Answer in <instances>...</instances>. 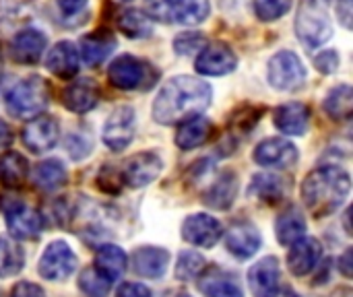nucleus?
Instances as JSON below:
<instances>
[{
	"mask_svg": "<svg viewBox=\"0 0 353 297\" xmlns=\"http://www.w3.org/2000/svg\"><path fill=\"white\" fill-rule=\"evenodd\" d=\"M161 170H163V161L157 153L141 151L122 163L118 176H120V182L126 184L128 188H143V186H149L151 182H155L159 178Z\"/></svg>",
	"mask_w": 353,
	"mask_h": 297,
	"instance_id": "6e6552de",
	"label": "nucleus"
},
{
	"mask_svg": "<svg viewBox=\"0 0 353 297\" xmlns=\"http://www.w3.org/2000/svg\"><path fill=\"white\" fill-rule=\"evenodd\" d=\"M213 124L211 120H207L205 116H194L186 122H182V126L176 132V145L182 151H192L203 147L209 136H211Z\"/></svg>",
	"mask_w": 353,
	"mask_h": 297,
	"instance_id": "a878e982",
	"label": "nucleus"
},
{
	"mask_svg": "<svg viewBox=\"0 0 353 297\" xmlns=\"http://www.w3.org/2000/svg\"><path fill=\"white\" fill-rule=\"evenodd\" d=\"M314 66L323 74H333L339 68V54L335 50H323L319 56H314Z\"/></svg>",
	"mask_w": 353,
	"mask_h": 297,
	"instance_id": "79ce46f5",
	"label": "nucleus"
},
{
	"mask_svg": "<svg viewBox=\"0 0 353 297\" xmlns=\"http://www.w3.org/2000/svg\"><path fill=\"white\" fill-rule=\"evenodd\" d=\"M147 14L159 23H176L180 0H147Z\"/></svg>",
	"mask_w": 353,
	"mask_h": 297,
	"instance_id": "58836bf2",
	"label": "nucleus"
},
{
	"mask_svg": "<svg viewBox=\"0 0 353 297\" xmlns=\"http://www.w3.org/2000/svg\"><path fill=\"white\" fill-rule=\"evenodd\" d=\"M48 45L46 33L39 29H21L10 41V56L19 64H37Z\"/></svg>",
	"mask_w": 353,
	"mask_h": 297,
	"instance_id": "6ab92c4d",
	"label": "nucleus"
},
{
	"mask_svg": "<svg viewBox=\"0 0 353 297\" xmlns=\"http://www.w3.org/2000/svg\"><path fill=\"white\" fill-rule=\"evenodd\" d=\"M25 267L23 248L10 238L0 236V277H14Z\"/></svg>",
	"mask_w": 353,
	"mask_h": 297,
	"instance_id": "2f4dec72",
	"label": "nucleus"
},
{
	"mask_svg": "<svg viewBox=\"0 0 353 297\" xmlns=\"http://www.w3.org/2000/svg\"><path fill=\"white\" fill-rule=\"evenodd\" d=\"M273 122L285 136H302L310 126V107L300 101H290L273 112Z\"/></svg>",
	"mask_w": 353,
	"mask_h": 297,
	"instance_id": "aec40b11",
	"label": "nucleus"
},
{
	"mask_svg": "<svg viewBox=\"0 0 353 297\" xmlns=\"http://www.w3.org/2000/svg\"><path fill=\"white\" fill-rule=\"evenodd\" d=\"M213 99L209 83L194 76H174L157 93L153 101V118L163 126L186 122L201 116Z\"/></svg>",
	"mask_w": 353,
	"mask_h": 297,
	"instance_id": "f257e3e1",
	"label": "nucleus"
},
{
	"mask_svg": "<svg viewBox=\"0 0 353 297\" xmlns=\"http://www.w3.org/2000/svg\"><path fill=\"white\" fill-rule=\"evenodd\" d=\"M221 223L205 213H194L182 223V238L196 248H213L221 240Z\"/></svg>",
	"mask_w": 353,
	"mask_h": 297,
	"instance_id": "ddd939ff",
	"label": "nucleus"
},
{
	"mask_svg": "<svg viewBox=\"0 0 353 297\" xmlns=\"http://www.w3.org/2000/svg\"><path fill=\"white\" fill-rule=\"evenodd\" d=\"M248 285L254 297H273L281 289V267L275 256H265L248 271Z\"/></svg>",
	"mask_w": 353,
	"mask_h": 297,
	"instance_id": "2eb2a0df",
	"label": "nucleus"
},
{
	"mask_svg": "<svg viewBox=\"0 0 353 297\" xmlns=\"http://www.w3.org/2000/svg\"><path fill=\"white\" fill-rule=\"evenodd\" d=\"M275 236L281 246H292L298 240L306 238V217L298 207H290L275 221Z\"/></svg>",
	"mask_w": 353,
	"mask_h": 297,
	"instance_id": "bb28decb",
	"label": "nucleus"
},
{
	"mask_svg": "<svg viewBox=\"0 0 353 297\" xmlns=\"http://www.w3.org/2000/svg\"><path fill=\"white\" fill-rule=\"evenodd\" d=\"M180 297H190V296H180Z\"/></svg>",
	"mask_w": 353,
	"mask_h": 297,
	"instance_id": "3c124183",
	"label": "nucleus"
},
{
	"mask_svg": "<svg viewBox=\"0 0 353 297\" xmlns=\"http://www.w3.org/2000/svg\"><path fill=\"white\" fill-rule=\"evenodd\" d=\"M321 258H323V244L314 238H302L290 246L288 269L296 277H306L321 265Z\"/></svg>",
	"mask_w": 353,
	"mask_h": 297,
	"instance_id": "f3484780",
	"label": "nucleus"
},
{
	"mask_svg": "<svg viewBox=\"0 0 353 297\" xmlns=\"http://www.w3.org/2000/svg\"><path fill=\"white\" fill-rule=\"evenodd\" d=\"M6 107L12 116L23 118V120H31L35 116H39L48 101H50V91L43 79L39 76H27L23 81H19L8 93H6Z\"/></svg>",
	"mask_w": 353,
	"mask_h": 297,
	"instance_id": "20e7f679",
	"label": "nucleus"
},
{
	"mask_svg": "<svg viewBox=\"0 0 353 297\" xmlns=\"http://www.w3.org/2000/svg\"><path fill=\"white\" fill-rule=\"evenodd\" d=\"M261 244H263L261 232L250 221H238L225 234V248L230 250V254L242 260L252 258L261 250Z\"/></svg>",
	"mask_w": 353,
	"mask_h": 297,
	"instance_id": "dca6fc26",
	"label": "nucleus"
},
{
	"mask_svg": "<svg viewBox=\"0 0 353 297\" xmlns=\"http://www.w3.org/2000/svg\"><path fill=\"white\" fill-rule=\"evenodd\" d=\"M337 17L345 29H352V0H337Z\"/></svg>",
	"mask_w": 353,
	"mask_h": 297,
	"instance_id": "49530a36",
	"label": "nucleus"
},
{
	"mask_svg": "<svg viewBox=\"0 0 353 297\" xmlns=\"http://www.w3.org/2000/svg\"><path fill=\"white\" fill-rule=\"evenodd\" d=\"M10 297H46V291L35 285V283H29V281H19L12 291H10Z\"/></svg>",
	"mask_w": 353,
	"mask_h": 297,
	"instance_id": "37998d69",
	"label": "nucleus"
},
{
	"mask_svg": "<svg viewBox=\"0 0 353 297\" xmlns=\"http://www.w3.org/2000/svg\"><path fill=\"white\" fill-rule=\"evenodd\" d=\"M66 149H68V155L72 159H83L91 153V139H83L79 132H72L68 139H66Z\"/></svg>",
	"mask_w": 353,
	"mask_h": 297,
	"instance_id": "a19ab883",
	"label": "nucleus"
},
{
	"mask_svg": "<svg viewBox=\"0 0 353 297\" xmlns=\"http://www.w3.org/2000/svg\"><path fill=\"white\" fill-rule=\"evenodd\" d=\"M252 8L261 21L269 23L281 19L292 8V0H252Z\"/></svg>",
	"mask_w": 353,
	"mask_h": 297,
	"instance_id": "4c0bfd02",
	"label": "nucleus"
},
{
	"mask_svg": "<svg viewBox=\"0 0 353 297\" xmlns=\"http://www.w3.org/2000/svg\"><path fill=\"white\" fill-rule=\"evenodd\" d=\"M353 110V89L350 85H337L325 97V112L333 120H347Z\"/></svg>",
	"mask_w": 353,
	"mask_h": 297,
	"instance_id": "473e14b6",
	"label": "nucleus"
},
{
	"mask_svg": "<svg viewBox=\"0 0 353 297\" xmlns=\"http://www.w3.org/2000/svg\"><path fill=\"white\" fill-rule=\"evenodd\" d=\"M116 297H151V289L143 283H122L116 291Z\"/></svg>",
	"mask_w": 353,
	"mask_h": 297,
	"instance_id": "c03bdc74",
	"label": "nucleus"
},
{
	"mask_svg": "<svg viewBox=\"0 0 353 297\" xmlns=\"http://www.w3.org/2000/svg\"><path fill=\"white\" fill-rule=\"evenodd\" d=\"M0 209L6 219V227L12 240H35L43 229V217L35 209L23 205L17 198L0 203Z\"/></svg>",
	"mask_w": 353,
	"mask_h": 297,
	"instance_id": "0eeeda50",
	"label": "nucleus"
},
{
	"mask_svg": "<svg viewBox=\"0 0 353 297\" xmlns=\"http://www.w3.org/2000/svg\"><path fill=\"white\" fill-rule=\"evenodd\" d=\"M118 27L120 31L130 37V39H145L151 35L153 31V23L151 19L143 12V10H137V8H128L124 10L120 17H118Z\"/></svg>",
	"mask_w": 353,
	"mask_h": 297,
	"instance_id": "72a5a7b5",
	"label": "nucleus"
},
{
	"mask_svg": "<svg viewBox=\"0 0 353 297\" xmlns=\"http://www.w3.org/2000/svg\"><path fill=\"white\" fill-rule=\"evenodd\" d=\"M238 196V176L234 172H221V176L205 190L203 203L217 211H228Z\"/></svg>",
	"mask_w": 353,
	"mask_h": 297,
	"instance_id": "b1692460",
	"label": "nucleus"
},
{
	"mask_svg": "<svg viewBox=\"0 0 353 297\" xmlns=\"http://www.w3.org/2000/svg\"><path fill=\"white\" fill-rule=\"evenodd\" d=\"M267 79L279 91H298L306 81V68L300 56L292 50H281L269 60Z\"/></svg>",
	"mask_w": 353,
	"mask_h": 297,
	"instance_id": "423d86ee",
	"label": "nucleus"
},
{
	"mask_svg": "<svg viewBox=\"0 0 353 297\" xmlns=\"http://www.w3.org/2000/svg\"><path fill=\"white\" fill-rule=\"evenodd\" d=\"M199 289L205 297H244L238 281L221 269L203 271L199 275Z\"/></svg>",
	"mask_w": 353,
	"mask_h": 297,
	"instance_id": "393cba45",
	"label": "nucleus"
},
{
	"mask_svg": "<svg viewBox=\"0 0 353 297\" xmlns=\"http://www.w3.org/2000/svg\"><path fill=\"white\" fill-rule=\"evenodd\" d=\"M77 269V256L72 252V248L64 242V240H56L52 242L37 265V273L41 279L46 281H66Z\"/></svg>",
	"mask_w": 353,
	"mask_h": 297,
	"instance_id": "1a4fd4ad",
	"label": "nucleus"
},
{
	"mask_svg": "<svg viewBox=\"0 0 353 297\" xmlns=\"http://www.w3.org/2000/svg\"><path fill=\"white\" fill-rule=\"evenodd\" d=\"M101 277H105L110 283L118 281L126 271V254L116 244H103L95 252V267Z\"/></svg>",
	"mask_w": 353,
	"mask_h": 297,
	"instance_id": "cd10ccee",
	"label": "nucleus"
},
{
	"mask_svg": "<svg viewBox=\"0 0 353 297\" xmlns=\"http://www.w3.org/2000/svg\"><path fill=\"white\" fill-rule=\"evenodd\" d=\"M352 256H353V252L352 250H347L341 258H339V271L343 273V277H352Z\"/></svg>",
	"mask_w": 353,
	"mask_h": 297,
	"instance_id": "09e8293b",
	"label": "nucleus"
},
{
	"mask_svg": "<svg viewBox=\"0 0 353 297\" xmlns=\"http://www.w3.org/2000/svg\"><path fill=\"white\" fill-rule=\"evenodd\" d=\"M130 265L143 279H161L170 269V252L159 246H141L132 252Z\"/></svg>",
	"mask_w": 353,
	"mask_h": 297,
	"instance_id": "a211bd4d",
	"label": "nucleus"
},
{
	"mask_svg": "<svg viewBox=\"0 0 353 297\" xmlns=\"http://www.w3.org/2000/svg\"><path fill=\"white\" fill-rule=\"evenodd\" d=\"M116 50V37L110 31H93L89 35L81 37L79 43V58L91 66L97 68L105 62V58H110V54Z\"/></svg>",
	"mask_w": 353,
	"mask_h": 297,
	"instance_id": "412c9836",
	"label": "nucleus"
},
{
	"mask_svg": "<svg viewBox=\"0 0 353 297\" xmlns=\"http://www.w3.org/2000/svg\"><path fill=\"white\" fill-rule=\"evenodd\" d=\"M205 45H207V39H205V35L199 33V31L180 33V35L174 39V50H176V54H180V56H188V54L201 52Z\"/></svg>",
	"mask_w": 353,
	"mask_h": 297,
	"instance_id": "ea45409f",
	"label": "nucleus"
},
{
	"mask_svg": "<svg viewBox=\"0 0 353 297\" xmlns=\"http://www.w3.org/2000/svg\"><path fill=\"white\" fill-rule=\"evenodd\" d=\"M31 178H33V182H35V186H37L39 190L54 192V190H58V188H62V186L66 184L68 174H66V167H64L60 161L48 159V161H41V163L33 170Z\"/></svg>",
	"mask_w": 353,
	"mask_h": 297,
	"instance_id": "7c9ffc66",
	"label": "nucleus"
},
{
	"mask_svg": "<svg viewBox=\"0 0 353 297\" xmlns=\"http://www.w3.org/2000/svg\"><path fill=\"white\" fill-rule=\"evenodd\" d=\"M252 159L269 170H288L294 167L300 159L298 147L283 139V136H273V139H265L263 143L256 145Z\"/></svg>",
	"mask_w": 353,
	"mask_h": 297,
	"instance_id": "9b49d317",
	"label": "nucleus"
},
{
	"mask_svg": "<svg viewBox=\"0 0 353 297\" xmlns=\"http://www.w3.org/2000/svg\"><path fill=\"white\" fill-rule=\"evenodd\" d=\"M99 101V87L91 79H79L72 81L64 91H62V103L66 110L74 114H87L93 110Z\"/></svg>",
	"mask_w": 353,
	"mask_h": 297,
	"instance_id": "4be33fe9",
	"label": "nucleus"
},
{
	"mask_svg": "<svg viewBox=\"0 0 353 297\" xmlns=\"http://www.w3.org/2000/svg\"><path fill=\"white\" fill-rule=\"evenodd\" d=\"M12 145V130L6 122L0 120V151L8 149Z\"/></svg>",
	"mask_w": 353,
	"mask_h": 297,
	"instance_id": "de8ad7c7",
	"label": "nucleus"
},
{
	"mask_svg": "<svg viewBox=\"0 0 353 297\" xmlns=\"http://www.w3.org/2000/svg\"><path fill=\"white\" fill-rule=\"evenodd\" d=\"M352 178L343 167L323 165L310 172L302 182V201L308 213L314 217L333 215L350 196Z\"/></svg>",
	"mask_w": 353,
	"mask_h": 297,
	"instance_id": "f03ea898",
	"label": "nucleus"
},
{
	"mask_svg": "<svg viewBox=\"0 0 353 297\" xmlns=\"http://www.w3.org/2000/svg\"><path fill=\"white\" fill-rule=\"evenodd\" d=\"M296 33L308 48H321L333 37L331 0H300Z\"/></svg>",
	"mask_w": 353,
	"mask_h": 297,
	"instance_id": "7ed1b4c3",
	"label": "nucleus"
},
{
	"mask_svg": "<svg viewBox=\"0 0 353 297\" xmlns=\"http://www.w3.org/2000/svg\"><path fill=\"white\" fill-rule=\"evenodd\" d=\"M159 72L145 60L124 54L116 58L108 68V79L116 89L134 91V89H149L157 81Z\"/></svg>",
	"mask_w": 353,
	"mask_h": 297,
	"instance_id": "39448f33",
	"label": "nucleus"
},
{
	"mask_svg": "<svg viewBox=\"0 0 353 297\" xmlns=\"http://www.w3.org/2000/svg\"><path fill=\"white\" fill-rule=\"evenodd\" d=\"M194 68L203 76H225L238 68V56L228 43L215 41L199 52Z\"/></svg>",
	"mask_w": 353,
	"mask_h": 297,
	"instance_id": "f8f14e48",
	"label": "nucleus"
},
{
	"mask_svg": "<svg viewBox=\"0 0 353 297\" xmlns=\"http://www.w3.org/2000/svg\"><path fill=\"white\" fill-rule=\"evenodd\" d=\"M137 132V114L130 105L116 107L103 124V143L110 151L126 149Z\"/></svg>",
	"mask_w": 353,
	"mask_h": 297,
	"instance_id": "9d476101",
	"label": "nucleus"
},
{
	"mask_svg": "<svg viewBox=\"0 0 353 297\" xmlns=\"http://www.w3.org/2000/svg\"><path fill=\"white\" fill-rule=\"evenodd\" d=\"M209 0H180L176 23L180 25H201L209 17Z\"/></svg>",
	"mask_w": 353,
	"mask_h": 297,
	"instance_id": "f704fd0d",
	"label": "nucleus"
},
{
	"mask_svg": "<svg viewBox=\"0 0 353 297\" xmlns=\"http://www.w3.org/2000/svg\"><path fill=\"white\" fill-rule=\"evenodd\" d=\"M27 174H29V165L21 153L8 151L0 157V184L2 186L21 188L27 180Z\"/></svg>",
	"mask_w": 353,
	"mask_h": 297,
	"instance_id": "c756f323",
	"label": "nucleus"
},
{
	"mask_svg": "<svg viewBox=\"0 0 353 297\" xmlns=\"http://www.w3.org/2000/svg\"><path fill=\"white\" fill-rule=\"evenodd\" d=\"M23 145L31 153H46L58 143V122L52 116H35L21 132Z\"/></svg>",
	"mask_w": 353,
	"mask_h": 297,
	"instance_id": "4468645a",
	"label": "nucleus"
},
{
	"mask_svg": "<svg viewBox=\"0 0 353 297\" xmlns=\"http://www.w3.org/2000/svg\"><path fill=\"white\" fill-rule=\"evenodd\" d=\"M205 271V258L199 252L186 250L178 256L176 263V279L178 281H192Z\"/></svg>",
	"mask_w": 353,
	"mask_h": 297,
	"instance_id": "c9c22d12",
	"label": "nucleus"
},
{
	"mask_svg": "<svg viewBox=\"0 0 353 297\" xmlns=\"http://www.w3.org/2000/svg\"><path fill=\"white\" fill-rule=\"evenodd\" d=\"M273 297H300V296H298L296 291H292V289H283V287H281V289H279V291H277Z\"/></svg>",
	"mask_w": 353,
	"mask_h": 297,
	"instance_id": "8fccbe9b",
	"label": "nucleus"
},
{
	"mask_svg": "<svg viewBox=\"0 0 353 297\" xmlns=\"http://www.w3.org/2000/svg\"><path fill=\"white\" fill-rule=\"evenodd\" d=\"M79 287H81V291L85 296L105 297L108 291H110V287H112V283L105 277H101L95 269H87L79 277Z\"/></svg>",
	"mask_w": 353,
	"mask_h": 297,
	"instance_id": "e433bc0d",
	"label": "nucleus"
},
{
	"mask_svg": "<svg viewBox=\"0 0 353 297\" xmlns=\"http://www.w3.org/2000/svg\"><path fill=\"white\" fill-rule=\"evenodd\" d=\"M79 50L72 41H58L46 58V66L52 74H56L58 79H72L79 72Z\"/></svg>",
	"mask_w": 353,
	"mask_h": 297,
	"instance_id": "5701e85b",
	"label": "nucleus"
},
{
	"mask_svg": "<svg viewBox=\"0 0 353 297\" xmlns=\"http://www.w3.org/2000/svg\"><path fill=\"white\" fill-rule=\"evenodd\" d=\"M285 180L275 176V174H259L252 178L250 182V188H248V194L261 203H267V205H275L279 203L283 196H285Z\"/></svg>",
	"mask_w": 353,
	"mask_h": 297,
	"instance_id": "c85d7f7f",
	"label": "nucleus"
},
{
	"mask_svg": "<svg viewBox=\"0 0 353 297\" xmlns=\"http://www.w3.org/2000/svg\"><path fill=\"white\" fill-rule=\"evenodd\" d=\"M56 4H58L62 14L74 17V14H79L87 6V0H56Z\"/></svg>",
	"mask_w": 353,
	"mask_h": 297,
	"instance_id": "a18cd8bd",
	"label": "nucleus"
}]
</instances>
